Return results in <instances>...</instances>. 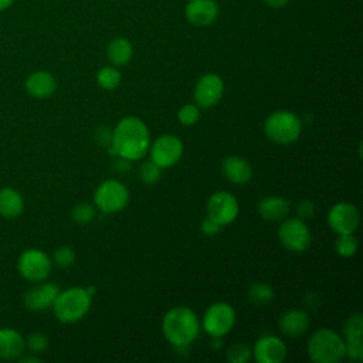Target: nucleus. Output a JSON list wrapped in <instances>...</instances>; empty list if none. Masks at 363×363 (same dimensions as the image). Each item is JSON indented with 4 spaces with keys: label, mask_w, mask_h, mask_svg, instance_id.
Returning <instances> with one entry per match:
<instances>
[{
    "label": "nucleus",
    "mask_w": 363,
    "mask_h": 363,
    "mask_svg": "<svg viewBox=\"0 0 363 363\" xmlns=\"http://www.w3.org/2000/svg\"><path fill=\"white\" fill-rule=\"evenodd\" d=\"M111 153L128 160H138L147 155L150 147V132L147 125L136 116L122 118L111 139Z\"/></svg>",
    "instance_id": "f257e3e1"
},
{
    "label": "nucleus",
    "mask_w": 363,
    "mask_h": 363,
    "mask_svg": "<svg viewBox=\"0 0 363 363\" xmlns=\"http://www.w3.org/2000/svg\"><path fill=\"white\" fill-rule=\"evenodd\" d=\"M162 332L166 340L176 347H186L200 333V320L189 306H174L162 319Z\"/></svg>",
    "instance_id": "f03ea898"
},
{
    "label": "nucleus",
    "mask_w": 363,
    "mask_h": 363,
    "mask_svg": "<svg viewBox=\"0 0 363 363\" xmlns=\"http://www.w3.org/2000/svg\"><path fill=\"white\" fill-rule=\"evenodd\" d=\"M306 352L315 363H337L345 357V340L333 329L320 328L311 335Z\"/></svg>",
    "instance_id": "7ed1b4c3"
},
{
    "label": "nucleus",
    "mask_w": 363,
    "mask_h": 363,
    "mask_svg": "<svg viewBox=\"0 0 363 363\" xmlns=\"http://www.w3.org/2000/svg\"><path fill=\"white\" fill-rule=\"evenodd\" d=\"M92 295L85 288L74 286L65 291H60L57 295L52 311L57 319L62 323H74L81 320L91 309Z\"/></svg>",
    "instance_id": "20e7f679"
},
{
    "label": "nucleus",
    "mask_w": 363,
    "mask_h": 363,
    "mask_svg": "<svg viewBox=\"0 0 363 363\" xmlns=\"http://www.w3.org/2000/svg\"><path fill=\"white\" fill-rule=\"evenodd\" d=\"M264 132L268 139L279 145H289L298 140L302 132V122L296 113L279 109L268 115L264 122Z\"/></svg>",
    "instance_id": "39448f33"
},
{
    "label": "nucleus",
    "mask_w": 363,
    "mask_h": 363,
    "mask_svg": "<svg viewBox=\"0 0 363 363\" xmlns=\"http://www.w3.org/2000/svg\"><path fill=\"white\" fill-rule=\"evenodd\" d=\"M94 203L102 213H118L128 206L129 190L118 180H105L96 187L94 193Z\"/></svg>",
    "instance_id": "423d86ee"
},
{
    "label": "nucleus",
    "mask_w": 363,
    "mask_h": 363,
    "mask_svg": "<svg viewBox=\"0 0 363 363\" xmlns=\"http://www.w3.org/2000/svg\"><path fill=\"white\" fill-rule=\"evenodd\" d=\"M235 325V311L227 302L211 303L201 319V326L211 337H221L227 335Z\"/></svg>",
    "instance_id": "0eeeda50"
},
{
    "label": "nucleus",
    "mask_w": 363,
    "mask_h": 363,
    "mask_svg": "<svg viewBox=\"0 0 363 363\" xmlns=\"http://www.w3.org/2000/svg\"><path fill=\"white\" fill-rule=\"evenodd\" d=\"M279 242L292 252H303L308 250L312 234L306 223L299 217H291L282 221L278 228Z\"/></svg>",
    "instance_id": "6e6552de"
},
{
    "label": "nucleus",
    "mask_w": 363,
    "mask_h": 363,
    "mask_svg": "<svg viewBox=\"0 0 363 363\" xmlns=\"http://www.w3.org/2000/svg\"><path fill=\"white\" fill-rule=\"evenodd\" d=\"M17 269L27 281L41 282L51 272V258L43 250L28 248L20 254Z\"/></svg>",
    "instance_id": "1a4fd4ad"
},
{
    "label": "nucleus",
    "mask_w": 363,
    "mask_h": 363,
    "mask_svg": "<svg viewBox=\"0 0 363 363\" xmlns=\"http://www.w3.org/2000/svg\"><path fill=\"white\" fill-rule=\"evenodd\" d=\"M183 142L180 138L172 133H164L159 136L149 147L150 160L160 169H167L174 166L183 156Z\"/></svg>",
    "instance_id": "9d476101"
},
{
    "label": "nucleus",
    "mask_w": 363,
    "mask_h": 363,
    "mask_svg": "<svg viewBox=\"0 0 363 363\" xmlns=\"http://www.w3.org/2000/svg\"><path fill=\"white\" fill-rule=\"evenodd\" d=\"M240 211V204L235 196L225 190H220L211 194L207 203V216L217 221L221 227L231 224Z\"/></svg>",
    "instance_id": "9b49d317"
},
{
    "label": "nucleus",
    "mask_w": 363,
    "mask_h": 363,
    "mask_svg": "<svg viewBox=\"0 0 363 363\" xmlns=\"http://www.w3.org/2000/svg\"><path fill=\"white\" fill-rule=\"evenodd\" d=\"M359 210L356 206L347 201H339L333 204L328 213V224L336 234L354 233L359 227Z\"/></svg>",
    "instance_id": "f8f14e48"
},
{
    "label": "nucleus",
    "mask_w": 363,
    "mask_h": 363,
    "mask_svg": "<svg viewBox=\"0 0 363 363\" xmlns=\"http://www.w3.org/2000/svg\"><path fill=\"white\" fill-rule=\"evenodd\" d=\"M224 92V82L217 74H204L194 86V101L201 108H211L218 104Z\"/></svg>",
    "instance_id": "ddd939ff"
},
{
    "label": "nucleus",
    "mask_w": 363,
    "mask_h": 363,
    "mask_svg": "<svg viewBox=\"0 0 363 363\" xmlns=\"http://www.w3.org/2000/svg\"><path fill=\"white\" fill-rule=\"evenodd\" d=\"M252 354L258 363H281L286 357V345L275 335H264L254 343Z\"/></svg>",
    "instance_id": "4468645a"
},
{
    "label": "nucleus",
    "mask_w": 363,
    "mask_h": 363,
    "mask_svg": "<svg viewBox=\"0 0 363 363\" xmlns=\"http://www.w3.org/2000/svg\"><path fill=\"white\" fill-rule=\"evenodd\" d=\"M58 294H60L58 285L52 282H44L30 288L24 294L23 301L27 309L38 312V311H45L48 308H52V303Z\"/></svg>",
    "instance_id": "2eb2a0df"
},
{
    "label": "nucleus",
    "mask_w": 363,
    "mask_h": 363,
    "mask_svg": "<svg viewBox=\"0 0 363 363\" xmlns=\"http://www.w3.org/2000/svg\"><path fill=\"white\" fill-rule=\"evenodd\" d=\"M186 18L196 27H206L216 21L218 6L214 0H190L186 4Z\"/></svg>",
    "instance_id": "dca6fc26"
},
{
    "label": "nucleus",
    "mask_w": 363,
    "mask_h": 363,
    "mask_svg": "<svg viewBox=\"0 0 363 363\" xmlns=\"http://www.w3.org/2000/svg\"><path fill=\"white\" fill-rule=\"evenodd\" d=\"M24 86L27 94H30L31 96L44 99L55 92L57 81L54 75L47 71H35L27 77Z\"/></svg>",
    "instance_id": "f3484780"
},
{
    "label": "nucleus",
    "mask_w": 363,
    "mask_h": 363,
    "mask_svg": "<svg viewBox=\"0 0 363 363\" xmlns=\"http://www.w3.org/2000/svg\"><path fill=\"white\" fill-rule=\"evenodd\" d=\"M26 349L24 337L13 328L0 329V359L14 360L23 354Z\"/></svg>",
    "instance_id": "a211bd4d"
},
{
    "label": "nucleus",
    "mask_w": 363,
    "mask_h": 363,
    "mask_svg": "<svg viewBox=\"0 0 363 363\" xmlns=\"http://www.w3.org/2000/svg\"><path fill=\"white\" fill-rule=\"evenodd\" d=\"M279 329L289 337H298L303 335L309 328V315L302 309L286 311L279 318Z\"/></svg>",
    "instance_id": "6ab92c4d"
},
{
    "label": "nucleus",
    "mask_w": 363,
    "mask_h": 363,
    "mask_svg": "<svg viewBox=\"0 0 363 363\" xmlns=\"http://www.w3.org/2000/svg\"><path fill=\"white\" fill-rule=\"evenodd\" d=\"M223 173L233 184H245L252 176L251 164L240 156H227L223 160Z\"/></svg>",
    "instance_id": "aec40b11"
},
{
    "label": "nucleus",
    "mask_w": 363,
    "mask_h": 363,
    "mask_svg": "<svg viewBox=\"0 0 363 363\" xmlns=\"http://www.w3.org/2000/svg\"><path fill=\"white\" fill-rule=\"evenodd\" d=\"M289 210H291L289 201L284 197L269 196V197H264L258 203L259 216L268 221L286 218V216L289 214Z\"/></svg>",
    "instance_id": "412c9836"
},
{
    "label": "nucleus",
    "mask_w": 363,
    "mask_h": 363,
    "mask_svg": "<svg viewBox=\"0 0 363 363\" xmlns=\"http://www.w3.org/2000/svg\"><path fill=\"white\" fill-rule=\"evenodd\" d=\"M24 211V199L13 187L0 189V216L6 218H16Z\"/></svg>",
    "instance_id": "4be33fe9"
},
{
    "label": "nucleus",
    "mask_w": 363,
    "mask_h": 363,
    "mask_svg": "<svg viewBox=\"0 0 363 363\" xmlns=\"http://www.w3.org/2000/svg\"><path fill=\"white\" fill-rule=\"evenodd\" d=\"M133 55V47L128 38H113L106 47V57L113 67L126 65Z\"/></svg>",
    "instance_id": "5701e85b"
},
{
    "label": "nucleus",
    "mask_w": 363,
    "mask_h": 363,
    "mask_svg": "<svg viewBox=\"0 0 363 363\" xmlns=\"http://www.w3.org/2000/svg\"><path fill=\"white\" fill-rule=\"evenodd\" d=\"M122 75L118 71L116 67L113 65H108V67H102L98 72H96V84L99 88L106 89V91H112L115 88H118V85L121 84Z\"/></svg>",
    "instance_id": "b1692460"
},
{
    "label": "nucleus",
    "mask_w": 363,
    "mask_h": 363,
    "mask_svg": "<svg viewBox=\"0 0 363 363\" xmlns=\"http://www.w3.org/2000/svg\"><path fill=\"white\" fill-rule=\"evenodd\" d=\"M248 299L255 305H267L274 299V289L265 282H254L248 289Z\"/></svg>",
    "instance_id": "393cba45"
},
{
    "label": "nucleus",
    "mask_w": 363,
    "mask_h": 363,
    "mask_svg": "<svg viewBox=\"0 0 363 363\" xmlns=\"http://www.w3.org/2000/svg\"><path fill=\"white\" fill-rule=\"evenodd\" d=\"M359 247V241L354 235V233L349 234H337V238L335 241V250L340 257H352L356 254Z\"/></svg>",
    "instance_id": "a878e982"
},
{
    "label": "nucleus",
    "mask_w": 363,
    "mask_h": 363,
    "mask_svg": "<svg viewBox=\"0 0 363 363\" xmlns=\"http://www.w3.org/2000/svg\"><path fill=\"white\" fill-rule=\"evenodd\" d=\"M363 333V315L360 312L352 313L343 323L345 340H357L362 339Z\"/></svg>",
    "instance_id": "bb28decb"
},
{
    "label": "nucleus",
    "mask_w": 363,
    "mask_h": 363,
    "mask_svg": "<svg viewBox=\"0 0 363 363\" xmlns=\"http://www.w3.org/2000/svg\"><path fill=\"white\" fill-rule=\"evenodd\" d=\"M177 119L184 126H193L200 119V109L196 104H186L177 112Z\"/></svg>",
    "instance_id": "cd10ccee"
},
{
    "label": "nucleus",
    "mask_w": 363,
    "mask_h": 363,
    "mask_svg": "<svg viewBox=\"0 0 363 363\" xmlns=\"http://www.w3.org/2000/svg\"><path fill=\"white\" fill-rule=\"evenodd\" d=\"M162 176V169L155 164L152 160L145 162L140 167H139V177L145 184H155L159 182Z\"/></svg>",
    "instance_id": "c85d7f7f"
},
{
    "label": "nucleus",
    "mask_w": 363,
    "mask_h": 363,
    "mask_svg": "<svg viewBox=\"0 0 363 363\" xmlns=\"http://www.w3.org/2000/svg\"><path fill=\"white\" fill-rule=\"evenodd\" d=\"M252 350L245 343H235L228 349L227 359L231 363H245L251 359Z\"/></svg>",
    "instance_id": "c756f323"
},
{
    "label": "nucleus",
    "mask_w": 363,
    "mask_h": 363,
    "mask_svg": "<svg viewBox=\"0 0 363 363\" xmlns=\"http://www.w3.org/2000/svg\"><path fill=\"white\" fill-rule=\"evenodd\" d=\"M52 261L61 268H68L75 262V252L68 245L58 247L52 254Z\"/></svg>",
    "instance_id": "7c9ffc66"
},
{
    "label": "nucleus",
    "mask_w": 363,
    "mask_h": 363,
    "mask_svg": "<svg viewBox=\"0 0 363 363\" xmlns=\"http://www.w3.org/2000/svg\"><path fill=\"white\" fill-rule=\"evenodd\" d=\"M95 217V207L89 203H78L72 208V218L79 224H86Z\"/></svg>",
    "instance_id": "2f4dec72"
},
{
    "label": "nucleus",
    "mask_w": 363,
    "mask_h": 363,
    "mask_svg": "<svg viewBox=\"0 0 363 363\" xmlns=\"http://www.w3.org/2000/svg\"><path fill=\"white\" fill-rule=\"evenodd\" d=\"M24 340L31 353H43L48 347V337L41 332H33Z\"/></svg>",
    "instance_id": "473e14b6"
},
{
    "label": "nucleus",
    "mask_w": 363,
    "mask_h": 363,
    "mask_svg": "<svg viewBox=\"0 0 363 363\" xmlns=\"http://www.w3.org/2000/svg\"><path fill=\"white\" fill-rule=\"evenodd\" d=\"M200 230H201V233H203L204 235H207V237H213V235H216V234H218V233H220L221 225H220L217 221H214L211 217H208V216H207V217L201 221Z\"/></svg>",
    "instance_id": "72a5a7b5"
},
{
    "label": "nucleus",
    "mask_w": 363,
    "mask_h": 363,
    "mask_svg": "<svg viewBox=\"0 0 363 363\" xmlns=\"http://www.w3.org/2000/svg\"><path fill=\"white\" fill-rule=\"evenodd\" d=\"M313 211H315V207H313V203L311 200H302L296 206L298 217L302 218V220L311 218L313 216Z\"/></svg>",
    "instance_id": "f704fd0d"
},
{
    "label": "nucleus",
    "mask_w": 363,
    "mask_h": 363,
    "mask_svg": "<svg viewBox=\"0 0 363 363\" xmlns=\"http://www.w3.org/2000/svg\"><path fill=\"white\" fill-rule=\"evenodd\" d=\"M264 1H265L267 6H269V7H272V9H281V7L286 6V3H288L289 0H264Z\"/></svg>",
    "instance_id": "c9c22d12"
},
{
    "label": "nucleus",
    "mask_w": 363,
    "mask_h": 363,
    "mask_svg": "<svg viewBox=\"0 0 363 363\" xmlns=\"http://www.w3.org/2000/svg\"><path fill=\"white\" fill-rule=\"evenodd\" d=\"M16 0H0V11L7 10Z\"/></svg>",
    "instance_id": "e433bc0d"
},
{
    "label": "nucleus",
    "mask_w": 363,
    "mask_h": 363,
    "mask_svg": "<svg viewBox=\"0 0 363 363\" xmlns=\"http://www.w3.org/2000/svg\"><path fill=\"white\" fill-rule=\"evenodd\" d=\"M21 362H23V363H31V362H33V363H40V359L30 356V357H24Z\"/></svg>",
    "instance_id": "4c0bfd02"
}]
</instances>
